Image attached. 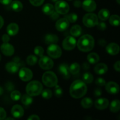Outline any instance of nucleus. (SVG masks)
Masks as SVG:
<instances>
[{"instance_id": "f257e3e1", "label": "nucleus", "mask_w": 120, "mask_h": 120, "mask_svg": "<svg viewBox=\"0 0 120 120\" xmlns=\"http://www.w3.org/2000/svg\"><path fill=\"white\" fill-rule=\"evenodd\" d=\"M87 91V87L86 84L80 80L74 81L70 86V94L73 98H82L86 94Z\"/></svg>"}, {"instance_id": "f03ea898", "label": "nucleus", "mask_w": 120, "mask_h": 120, "mask_svg": "<svg viewBox=\"0 0 120 120\" xmlns=\"http://www.w3.org/2000/svg\"><path fill=\"white\" fill-rule=\"evenodd\" d=\"M77 46L80 51L83 52H90L94 46V39L90 35H84L78 40Z\"/></svg>"}, {"instance_id": "7ed1b4c3", "label": "nucleus", "mask_w": 120, "mask_h": 120, "mask_svg": "<svg viewBox=\"0 0 120 120\" xmlns=\"http://www.w3.org/2000/svg\"><path fill=\"white\" fill-rule=\"evenodd\" d=\"M43 90L42 84L36 80L32 81L28 83L26 87L27 94L30 96H39Z\"/></svg>"}, {"instance_id": "20e7f679", "label": "nucleus", "mask_w": 120, "mask_h": 120, "mask_svg": "<svg viewBox=\"0 0 120 120\" xmlns=\"http://www.w3.org/2000/svg\"><path fill=\"white\" fill-rule=\"evenodd\" d=\"M42 82L46 86L53 87L57 84L58 79L56 75L53 71H48L44 73L42 76Z\"/></svg>"}, {"instance_id": "39448f33", "label": "nucleus", "mask_w": 120, "mask_h": 120, "mask_svg": "<svg viewBox=\"0 0 120 120\" xmlns=\"http://www.w3.org/2000/svg\"><path fill=\"white\" fill-rule=\"evenodd\" d=\"M98 22V16L93 13L86 14L83 18V23L87 28H92L97 25Z\"/></svg>"}, {"instance_id": "423d86ee", "label": "nucleus", "mask_w": 120, "mask_h": 120, "mask_svg": "<svg viewBox=\"0 0 120 120\" xmlns=\"http://www.w3.org/2000/svg\"><path fill=\"white\" fill-rule=\"evenodd\" d=\"M47 53L50 57L53 59H57L62 56V51L61 48L56 43L50 44L47 49Z\"/></svg>"}, {"instance_id": "0eeeda50", "label": "nucleus", "mask_w": 120, "mask_h": 120, "mask_svg": "<svg viewBox=\"0 0 120 120\" xmlns=\"http://www.w3.org/2000/svg\"><path fill=\"white\" fill-rule=\"evenodd\" d=\"M55 9L56 12L59 14L65 15L69 11V5L66 1H56L55 5Z\"/></svg>"}, {"instance_id": "6e6552de", "label": "nucleus", "mask_w": 120, "mask_h": 120, "mask_svg": "<svg viewBox=\"0 0 120 120\" xmlns=\"http://www.w3.org/2000/svg\"><path fill=\"white\" fill-rule=\"evenodd\" d=\"M76 46V40L73 36H68L63 40L62 46L66 50H71Z\"/></svg>"}, {"instance_id": "1a4fd4ad", "label": "nucleus", "mask_w": 120, "mask_h": 120, "mask_svg": "<svg viewBox=\"0 0 120 120\" xmlns=\"http://www.w3.org/2000/svg\"><path fill=\"white\" fill-rule=\"evenodd\" d=\"M53 61L48 56H42L39 60V65L43 70H49L53 66Z\"/></svg>"}, {"instance_id": "9d476101", "label": "nucleus", "mask_w": 120, "mask_h": 120, "mask_svg": "<svg viewBox=\"0 0 120 120\" xmlns=\"http://www.w3.org/2000/svg\"><path fill=\"white\" fill-rule=\"evenodd\" d=\"M19 76L20 79L22 80L23 82H28L32 79V71L28 68H23L19 70Z\"/></svg>"}, {"instance_id": "9b49d317", "label": "nucleus", "mask_w": 120, "mask_h": 120, "mask_svg": "<svg viewBox=\"0 0 120 120\" xmlns=\"http://www.w3.org/2000/svg\"><path fill=\"white\" fill-rule=\"evenodd\" d=\"M82 6L83 9L86 11L91 12L96 10L97 5L94 0H84L82 2Z\"/></svg>"}, {"instance_id": "f8f14e48", "label": "nucleus", "mask_w": 120, "mask_h": 120, "mask_svg": "<svg viewBox=\"0 0 120 120\" xmlns=\"http://www.w3.org/2000/svg\"><path fill=\"white\" fill-rule=\"evenodd\" d=\"M1 50L2 53L7 56H11L15 52L14 46L8 42L2 43L1 46Z\"/></svg>"}, {"instance_id": "ddd939ff", "label": "nucleus", "mask_w": 120, "mask_h": 120, "mask_svg": "<svg viewBox=\"0 0 120 120\" xmlns=\"http://www.w3.org/2000/svg\"><path fill=\"white\" fill-rule=\"evenodd\" d=\"M69 26V22L66 18H63L56 22L55 26L58 31L63 32L66 30Z\"/></svg>"}, {"instance_id": "4468645a", "label": "nucleus", "mask_w": 120, "mask_h": 120, "mask_svg": "<svg viewBox=\"0 0 120 120\" xmlns=\"http://www.w3.org/2000/svg\"><path fill=\"white\" fill-rule=\"evenodd\" d=\"M105 90L109 93L116 94L119 92L120 87L118 84L116 82H109L105 84Z\"/></svg>"}, {"instance_id": "2eb2a0df", "label": "nucleus", "mask_w": 120, "mask_h": 120, "mask_svg": "<svg viewBox=\"0 0 120 120\" xmlns=\"http://www.w3.org/2000/svg\"><path fill=\"white\" fill-rule=\"evenodd\" d=\"M11 114L14 118H21L24 114V110L23 107L18 104L15 105L11 109Z\"/></svg>"}, {"instance_id": "dca6fc26", "label": "nucleus", "mask_w": 120, "mask_h": 120, "mask_svg": "<svg viewBox=\"0 0 120 120\" xmlns=\"http://www.w3.org/2000/svg\"><path fill=\"white\" fill-rule=\"evenodd\" d=\"M94 105L96 109L98 110H104L109 105V101L105 98H98L96 100Z\"/></svg>"}, {"instance_id": "f3484780", "label": "nucleus", "mask_w": 120, "mask_h": 120, "mask_svg": "<svg viewBox=\"0 0 120 120\" xmlns=\"http://www.w3.org/2000/svg\"><path fill=\"white\" fill-rule=\"evenodd\" d=\"M58 70L60 75L65 79H68L70 77V73L69 71V66L66 63H62L58 68Z\"/></svg>"}, {"instance_id": "a211bd4d", "label": "nucleus", "mask_w": 120, "mask_h": 120, "mask_svg": "<svg viewBox=\"0 0 120 120\" xmlns=\"http://www.w3.org/2000/svg\"><path fill=\"white\" fill-rule=\"evenodd\" d=\"M106 51L110 55H116L119 53L120 47L117 43H111L106 46Z\"/></svg>"}, {"instance_id": "6ab92c4d", "label": "nucleus", "mask_w": 120, "mask_h": 120, "mask_svg": "<svg viewBox=\"0 0 120 120\" xmlns=\"http://www.w3.org/2000/svg\"><path fill=\"white\" fill-rule=\"evenodd\" d=\"M19 64L15 62H11L7 63L5 66V69L9 73L14 74L17 72L19 68Z\"/></svg>"}, {"instance_id": "aec40b11", "label": "nucleus", "mask_w": 120, "mask_h": 120, "mask_svg": "<svg viewBox=\"0 0 120 120\" xmlns=\"http://www.w3.org/2000/svg\"><path fill=\"white\" fill-rule=\"evenodd\" d=\"M19 31V26L16 23H10L7 28V32L9 36H15Z\"/></svg>"}, {"instance_id": "412c9836", "label": "nucleus", "mask_w": 120, "mask_h": 120, "mask_svg": "<svg viewBox=\"0 0 120 120\" xmlns=\"http://www.w3.org/2000/svg\"><path fill=\"white\" fill-rule=\"evenodd\" d=\"M108 67L105 63H99L94 68V71L98 75H104L107 71Z\"/></svg>"}, {"instance_id": "4be33fe9", "label": "nucleus", "mask_w": 120, "mask_h": 120, "mask_svg": "<svg viewBox=\"0 0 120 120\" xmlns=\"http://www.w3.org/2000/svg\"><path fill=\"white\" fill-rule=\"evenodd\" d=\"M59 38L57 35L54 34H47L45 37V42L47 44H53L58 42Z\"/></svg>"}, {"instance_id": "5701e85b", "label": "nucleus", "mask_w": 120, "mask_h": 120, "mask_svg": "<svg viewBox=\"0 0 120 120\" xmlns=\"http://www.w3.org/2000/svg\"><path fill=\"white\" fill-rule=\"evenodd\" d=\"M70 34L73 37H78L80 36L82 32V29L81 26L78 25L73 26L70 29Z\"/></svg>"}, {"instance_id": "b1692460", "label": "nucleus", "mask_w": 120, "mask_h": 120, "mask_svg": "<svg viewBox=\"0 0 120 120\" xmlns=\"http://www.w3.org/2000/svg\"><path fill=\"white\" fill-rule=\"evenodd\" d=\"M87 60L90 64H96L100 60V57L96 53H91L87 57Z\"/></svg>"}, {"instance_id": "393cba45", "label": "nucleus", "mask_w": 120, "mask_h": 120, "mask_svg": "<svg viewBox=\"0 0 120 120\" xmlns=\"http://www.w3.org/2000/svg\"><path fill=\"white\" fill-rule=\"evenodd\" d=\"M110 16V12L107 9H102L98 12V17L101 21H106L109 18Z\"/></svg>"}, {"instance_id": "a878e982", "label": "nucleus", "mask_w": 120, "mask_h": 120, "mask_svg": "<svg viewBox=\"0 0 120 120\" xmlns=\"http://www.w3.org/2000/svg\"><path fill=\"white\" fill-rule=\"evenodd\" d=\"M54 11H55V8L51 4H46L44 5L42 8V12L45 15H50Z\"/></svg>"}, {"instance_id": "bb28decb", "label": "nucleus", "mask_w": 120, "mask_h": 120, "mask_svg": "<svg viewBox=\"0 0 120 120\" xmlns=\"http://www.w3.org/2000/svg\"><path fill=\"white\" fill-rule=\"evenodd\" d=\"M120 109V102L119 100H114L110 104V110L112 112H117Z\"/></svg>"}, {"instance_id": "cd10ccee", "label": "nucleus", "mask_w": 120, "mask_h": 120, "mask_svg": "<svg viewBox=\"0 0 120 120\" xmlns=\"http://www.w3.org/2000/svg\"><path fill=\"white\" fill-rule=\"evenodd\" d=\"M69 71L72 75H77L80 70V66L77 63H73L69 67Z\"/></svg>"}, {"instance_id": "c85d7f7f", "label": "nucleus", "mask_w": 120, "mask_h": 120, "mask_svg": "<svg viewBox=\"0 0 120 120\" xmlns=\"http://www.w3.org/2000/svg\"><path fill=\"white\" fill-rule=\"evenodd\" d=\"M109 22L113 26H118L120 25V19L118 15H112L109 17Z\"/></svg>"}, {"instance_id": "c756f323", "label": "nucleus", "mask_w": 120, "mask_h": 120, "mask_svg": "<svg viewBox=\"0 0 120 120\" xmlns=\"http://www.w3.org/2000/svg\"><path fill=\"white\" fill-rule=\"evenodd\" d=\"M11 8L15 12H20L21 11H22V8H23V5L21 3L20 1H12V2H11Z\"/></svg>"}, {"instance_id": "7c9ffc66", "label": "nucleus", "mask_w": 120, "mask_h": 120, "mask_svg": "<svg viewBox=\"0 0 120 120\" xmlns=\"http://www.w3.org/2000/svg\"><path fill=\"white\" fill-rule=\"evenodd\" d=\"M21 102L25 106H28L30 105L33 102V98L32 96H29L28 94L23 95L21 98Z\"/></svg>"}, {"instance_id": "2f4dec72", "label": "nucleus", "mask_w": 120, "mask_h": 120, "mask_svg": "<svg viewBox=\"0 0 120 120\" xmlns=\"http://www.w3.org/2000/svg\"><path fill=\"white\" fill-rule=\"evenodd\" d=\"M93 104V100L89 97L84 98L81 101V105L84 109H89V108L91 107Z\"/></svg>"}, {"instance_id": "473e14b6", "label": "nucleus", "mask_w": 120, "mask_h": 120, "mask_svg": "<svg viewBox=\"0 0 120 120\" xmlns=\"http://www.w3.org/2000/svg\"><path fill=\"white\" fill-rule=\"evenodd\" d=\"M83 80L85 83L90 84L93 80V76L89 72L85 73L83 75Z\"/></svg>"}, {"instance_id": "72a5a7b5", "label": "nucleus", "mask_w": 120, "mask_h": 120, "mask_svg": "<svg viewBox=\"0 0 120 120\" xmlns=\"http://www.w3.org/2000/svg\"><path fill=\"white\" fill-rule=\"evenodd\" d=\"M38 61L37 57L34 55H29L26 58V62L29 65L34 66Z\"/></svg>"}, {"instance_id": "f704fd0d", "label": "nucleus", "mask_w": 120, "mask_h": 120, "mask_svg": "<svg viewBox=\"0 0 120 120\" xmlns=\"http://www.w3.org/2000/svg\"><path fill=\"white\" fill-rule=\"evenodd\" d=\"M41 94L43 98H45V99H49L52 97V92L49 89H45V90H42V92H41Z\"/></svg>"}, {"instance_id": "c9c22d12", "label": "nucleus", "mask_w": 120, "mask_h": 120, "mask_svg": "<svg viewBox=\"0 0 120 120\" xmlns=\"http://www.w3.org/2000/svg\"><path fill=\"white\" fill-rule=\"evenodd\" d=\"M65 18L69 21V22L74 23V22H76L77 21L78 16L75 13H71V14H69V15H66Z\"/></svg>"}, {"instance_id": "e433bc0d", "label": "nucleus", "mask_w": 120, "mask_h": 120, "mask_svg": "<svg viewBox=\"0 0 120 120\" xmlns=\"http://www.w3.org/2000/svg\"><path fill=\"white\" fill-rule=\"evenodd\" d=\"M21 94L18 90H15L13 91L11 93V98L12 100L14 101H18L21 98Z\"/></svg>"}, {"instance_id": "4c0bfd02", "label": "nucleus", "mask_w": 120, "mask_h": 120, "mask_svg": "<svg viewBox=\"0 0 120 120\" xmlns=\"http://www.w3.org/2000/svg\"><path fill=\"white\" fill-rule=\"evenodd\" d=\"M34 53L36 55H37V56L42 57V56H43L44 49H43V48L42 47L39 46L35 47V49H34Z\"/></svg>"}, {"instance_id": "58836bf2", "label": "nucleus", "mask_w": 120, "mask_h": 120, "mask_svg": "<svg viewBox=\"0 0 120 120\" xmlns=\"http://www.w3.org/2000/svg\"><path fill=\"white\" fill-rule=\"evenodd\" d=\"M54 93H55V94L56 97H62V94H63V90H62V88H61L59 86L56 84L55 86Z\"/></svg>"}, {"instance_id": "ea45409f", "label": "nucleus", "mask_w": 120, "mask_h": 120, "mask_svg": "<svg viewBox=\"0 0 120 120\" xmlns=\"http://www.w3.org/2000/svg\"><path fill=\"white\" fill-rule=\"evenodd\" d=\"M44 1L45 0H29V2L34 6L39 7V6H41L43 3Z\"/></svg>"}, {"instance_id": "a19ab883", "label": "nucleus", "mask_w": 120, "mask_h": 120, "mask_svg": "<svg viewBox=\"0 0 120 120\" xmlns=\"http://www.w3.org/2000/svg\"><path fill=\"white\" fill-rule=\"evenodd\" d=\"M96 84L97 85H98V86H104L106 84V82H105V80L103 78H101V77H98V79H97L96 80Z\"/></svg>"}, {"instance_id": "79ce46f5", "label": "nucleus", "mask_w": 120, "mask_h": 120, "mask_svg": "<svg viewBox=\"0 0 120 120\" xmlns=\"http://www.w3.org/2000/svg\"><path fill=\"white\" fill-rule=\"evenodd\" d=\"M97 28L100 30H104L107 28V25L105 22H100L97 23Z\"/></svg>"}, {"instance_id": "37998d69", "label": "nucleus", "mask_w": 120, "mask_h": 120, "mask_svg": "<svg viewBox=\"0 0 120 120\" xmlns=\"http://www.w3.org/2000/svg\"><path fill=\"white\" fill-rule=\"evenodd\" d=\"M6 116H7L6 111H5V110L3 108L0 107V120L5 119Z\"/></svg>"}, {"instance_id": "c03bdc74", "label": "nucleus", "mask_w": 120, "mask_h": 120, "mask_svg": "<svg viewBox=\"0 0 120 120\" xmlns=\"http://www.w3.org/2000/svg\"><path fill=\"white\" fill-rule=\"evenodd\" d=\"M6 89L7 90H8V91H12V90H14V86L11 82H8V83L6 84Z\"/></svg>"}, {"instance_id": "a18cd8bd", "label": "nucleus", "mask_w": 120, "mask_h": 120, "mask_svg": "<svg viewBox=\"0 0 120 120\" xmlns=\"http://www.w3.org/2000/svg\"><path fill=\"white\" fill-rule=\"evenodd\" d=\"M2 40L4 42V43H7L10 40V37L8 34H4L3 36H2Z\"/></svg>"}, {"instance_id": "49530a36", "label": "nucleus", "mask_w": 120, "mask_h": 120, "mask_svg": "<svg viewBox=\"0 0 120 120\" xmlns=\"http://www.w3.org/2000/svg\"><path fill=\"white\" fill-rule=\"evenodd\" d=\"M94 96L96 97H99L102 94V90L101 89H100V88H97L96 90H94Z\"/></svg>"}, {"instance_id": "de8ad7c7", "label": "nucleus", "mask_w": 120, "mask_h": 120, "mask_svg": "<svg viewBox=\"0 0 120 120\" xmlns=\"http://www.w3.org/2000/svg\"><path fill=\"white\" fill-rule=\"evenodd\" d=\"M51 19H52L53 20H56L57 19L59 18V14L57 12H53L52 14H51Z\"/></svg>"}, {"instance_id": "09e8293b", "label": "nucleus", "mask_w": 120, "mask_h": 120, "mask_svg": "<svg viewBox=\"0 0 120 120\" xmlns=\"http://www.w3.org/2000/svg\"><path fill=\"white\" fill-rule=\"evenodd\" d=\"M82 2L80 0H76L73 2V5L76 8H80V7H82Z\"/></svg>"}, {"instance_id": "8fccbe9b", "label": "nucleus", "mask_w": 120, "mask_h": 120, "mask_svg": "<svg viewBox=\"0 0 120 120\" xmlns=\"http://www.w3.org/2000/svg\"><path fill=\"white\" fill-rule=\"evenodd\" d=\"M114 68L115 70H116L117 71H120V61H117V62H116L114 65Z\"/></svg>"}, {"instance_id": "3c124183", "label": "nucleus", "mask_w": 120, "mask_h": 120, "mask_svg": "<svg viewBox=\"0 0 120 120\" xmlns=\"http://www.w3.org/2000/svg\"><path fill=\"white\" fill-rule=\"evenodd\" d=\"M28 120H39L40 118L36 115H32L30 117H28Z\"/></svg>"}, {"instance_id": "603ef678", "label": "nucleus", "mask_w": 120, "mask_h": 120, "mask_svg": "<svg viewBox=\"0 0 120 120\" xmlns=\"http://www.w3.org/2000/svg\"><path fill=\"white\" fill-rule=\"evenodd\" d=\"M98 44L99 45H100L101 46H104L105 45H106L107 42L105 41V40L101 39H100L98 41Z\"/></svg>"}, {"instance_id": "864d4df0", "label": "nucleus", "mask_w": 120, "mask_h": 120, "mask_svg": "<svg viewBox=\"0 0 120 120\" xmlns=\"http://www.w3.org/2000/svg\"><path fill=\"white\" fill-rule=\"evenodd\" d=\"M12 0H0V3L3 5H8L11 3Z\"/></svg>"}, {"instance_id": "5fc2aeb1", "label": "nucleus", "mask_w": 120, "mask_h": 120, "mask_svg": "<svg viewBox=\"0 0 120 120\" xmlns=\"http://www.w3.org/2000/svg\"><path fill=\"white\" fill-rule=\"evenodd\" d=\"M82 66H83V68L84 70H88V69H90V64L87 62H84L83 65H82Z\"/></svg>"}, {"instance_id": "6e6d98bb", "label": "nucleus", "mask_w": 120, "mask_h": 120, "mask_svg": "<svg viewBox=\"0 0 120 120\" xmlns=\"http://www.w3.org/2000/svg\"><path fill=\"white\" fill-rule=\"evenodd\" d=\"M4 23V21L3 18L1 16H0V29L3 26Z\"/></svg>"}, {"instance_id": "4d7b16f0", "label": "nucleus", "mask_w": 120, "mask_h": 120, "mask_svg": "<svg viewBox=\"0 0 120 120\" xmlns=\"http://www.w3.org/2000/svg\"><path fill=\"white\" fill-rule=\"evenodd\" d=\"M2 93H3V89H2V88L0 86V96L2 95Z\"/></svg>"}, {"instance_id": "13d9d810", "label": "nucleus", "mask_w": 120, "mask_h": 120, "mask_svg": "<svg viewBox=\"0 0 120 120\" xmlns=\"http://www.w3.org/2000/svg\"><path fill=\"white\" fill-rule=\"evenodd\" d=\"M6 120H14V119L13 118H5Z\"/></svg>"}, {"instance_id": "bf43d9fd", "label": "nucleus", "mask_w": 120, "mask_h": 120, "mask_svg": "<svg viewBox=\"0 0 120 120\" xmlns=\"http://www.w3.org/2000/svg\"><path fill=\"white\" fill-rule=\"evenodd\" d=\"M116 1H117V2L118 4H120V0H116Z\"/></svg>"}, {"instance_id": "052dcab7", "label": "nucleus", "mask_w": 120, "mask_h": 120, "mask_svg": "<svg viewBox=\"0 0 120 120\" xmlns=\"http://www.w3.org/2000/svg\"><path fill=\"white\" fill-rule=\"evenodd\" d=\"M52 1H58V0H52Z\"/></svg>"}, {"instance_id": "680f3d73", "label": "nucleus", "mask_w": 120, "mask_h": 120, "mask_svg": "<svg viewBox=\"0 0 120 120\" xmlns=\"http://www.w3.org/2000/svg\"><path fill=\"white\" fill-rule=\"evenodd\" d=\"M1 55H0V61H1Z\"/></svg>"}, {"instance_id": "e2e57ef3", "label": "nucleus", "mask_w": 120, "mask_h": 120, "mask_svg": "<svg viewBox=\"0 0 120 120\" xmlns=\"http://www.w3.org/2000/svg\"><path fill=\"white\" fill-rule=\"evenodd\" d=\"M69 1H71V0H69Z\"/></svg>"}]
</instances>
